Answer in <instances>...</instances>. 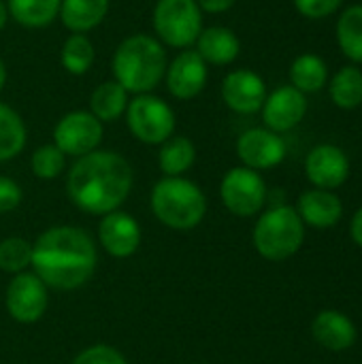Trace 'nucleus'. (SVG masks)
I'll use <instances>...</instances> for the list:
<instances>
[{
    "instance_id": "nucleus-17",
    "label": "nucleus",
    "mask_w": 362,
    "mask_h": 364,
    "mask_svg": "<svg viewBox=\"0 0 362 364\" xmlns=\"http://www.w3.org/2000/svg\"><path fill=\"white\" fill-rule=\"evenodd\" d=\"M209 66H228L241 53V41L235 30L226 26H209L203 28L194 47H192Z\"/></svg>"
},
{
    "instance_id": "nucleus-37",
    "label": "nucleus",
    "mask_w": 362,
    "mask_h": 364,
    "mask_svg": "<svg viewBox=\"0 0 362 364\" xmlns=\"http://www.w3.org/2000/svg\"><path fill=\"white\" fill-rule=\"evenodd\" d=\"M4 85H6V64H4V60L0 58V92L4 90Z\"/></svg>"
},
{
    "instance_id": "nucleus-22",
    "label": "nucleus",
    "mask_w": 362,
    "mask_h": 364,
    "mask_svg": "<svg viewBox=\"0 0 362 364\" xmlns=\"http://www.w3.org/2000/svg\"><path fill=\"white\" fill-rule=\"evenodd\" d=\"M196 162V147L188 136L173 134L158 149V166L164 177H183Z\"/></svg>"
},
{
    "instance_id": "nucleus-21",
    "label": "nucleus",
    "mask_w": 362,
    "mask_h": 364,
    "mask_svg": "<svg viewBox=\"0 0 362 364\" xmlns=\"http://www.w3.org/2000/svg\"><path fill=\"white\" fill-rule=\"evenodd\" d=\"M128 102H130V94L115 79H109L94 87L90 96V113L102 124H111L126 113Z\"/></svg>"
},
{
    "instance_id": "nucleus-14",
    "label": "nucleus",
    "mask_w": 362,
    "mask_h": 364,
    "mask_svg": "<svg viewBox=\"0 0 362 364\" xmlns=\"http://www.w3.org/2000/svg\"><path fill=\"white\" fill-rule=\"evenodd\" d=\"M260 113H262L265 128L282 134V132L297 128L303 122L307 113V98L297 87L282 85L273 90L271 94H267Z\"/></svg>"
},
{
    "instance_id": "nucleus-19",
    "label": "nucleus",
    "mask_w": 362,
    "mask_h": 364,
    "mask_svg": "<svg viewBox=\"0 0 362 364\" xmlns=\"http://www.w3.org/2000/svg\"><path fill=\"white\" fill-rule=\"evenodd\" d=\"M314 339L331 350V352H346L356 343V324L341 311H320L312 324Z\"/></svg>"
},
{
    "instance_id": "nucleus-23",
    "label": "nucleus",
    "mask_w": 362,
    "mask_h": 364,
    "mask_svg": "<svg viewBox=\"0 0 362 364\" xmlns=\"http://www.w3.org/2000/svg\"><path fill=\"white\" fill-rule=\"evenodd\" d=\"M60 2L62 0H6V11L9 19H13L15 23L38 30L58 19Z\"/></svg>"
},
{
    "instance_id": "nucleus-5",
    "label": "nucleus",
    "mask_w": 362,
    "mask_h": 364,
    "mask_svg": "<svg viewBox=\"0 0 362 364\" xmlns=\"http://www.w3.org/2000/svg\"><path fill=\"white\" fill-rule=\"evenodd\" d=\"M252 239L256 252L262 258L282 262L301 250L305 241V224L294 207L277 205L258 218Z\"/></svg>"
},
{
    "instance_id": "nucleus-30",
    "label": "nucleus",
    "mask_w": 362,
    "mask_h": 364,
    "mask_svg": "<svg viewBox=\"0 0 362 364\" xmlns=\"http://www.w3.org/2000/svg\"><path fill=\"white\" fill-rule=\"evenodd\" d=\"M32 262V243L21 237H9L0 241V271L2 273H23Z\"/></svg>"
},
{
    "instance_id": "nucleus-32",
    "label": "nucleus",
    "mask_w": 362,
    "mask_h": 364,
    "mask_svg": "<svg viewBox=\"0 0 362 364\" xmlns=\"http://www.w3.org/2000/svg\"><path fill=\"white\" fill-rule=\"evenodd\" d=\"M344 0H294L297 11L307 19H324L333 15Z\"/></svg>"
},
{
    "instance_id": "nucleus-1",
    "label": "nucleus",
    "mask_w": 362,
    "mask_h": 364,
    "mask_svg": "<svg viewBox=\"0 0 362 364\" xmlns=\"http://www.w3.org/2000/svg\"><path fill=\"white\" fill-rule=\"evenodd\" d=\"M134 183L130 162L111 149H96L77 158L66 175V194L70 203L90 215L117 211Z\"/></svg>"
},
{
    "instance_id": "nucleus-10",
    "label": "nucleus",
    "mask_w": 362,
    "mask_h": 364,
    "mask_svg": "<svg viewBox=\"0 0 362 364\" xmlns=\"http://www.w3.org/2000/svg\"><path fill=\"white\" fill-rule=\"evenodd\" d=\"M4 305L15 322L34 324L49 307V288L34 273H17L6 286Z\"/></svg>"
},
{
    "instance_id": "nucleus-35",
    "label": "nucleus",
    "mask_w": 362,
    "mask_h": 364,
    "mask_svg": "<svg viewBox=\"0 0 362 364\" xmlns=\"http://www.w3.org/2000/svg\"><path fill=\"white\" fill-rule=\"evenodd\" d=\"M350 235H352V239L356 241V245H361L362 247V207L356 211V215H354V220H352Z\"/></svg>"
},
{
    "instance_id": "nucleus-11",
    "label": "nucleus",
    "mask_w": 362,
    "mask_h": 364,
    "mask_svg": "<svg viewBox=\"0 0 362 364\" xmlns=\"http://www.w3.org/2000/svg\"><path fill=\"white\" fill-rule=\"evenodd\" d=\"M209 79V66L194 49H181L173 60H169L164 73V85L169 94L177 100L196 98Z\"/></svg>"
},
{
    "instance_id": "nucleus-9",
    "label": "nucleus",
    "mask_w": 362,
    "mask_h": 364,
    "mask_svg": "<svg viewBox=\"0 0 362 364\" xmlns=\"http://www.w3.org/2000/svg\"><path fill=\"white\" fill-rule=\"evenodd\" d=\"M105 136V124L90 111L77 109L64 113L53 128V145L68 158H81L96 151Z\"/></svg>"
},
{
    "instance_id": "nucleus-31",
    "label": "nucleus",
    "mask_w": 362,
    "mask_h": 364,
    "mask_svg": "<svg viewBox=\"0 0 362 364\" xmlns=\"http://www.w3.org/2000/svg\"><path fill=\"white\" fill-rule=\"evenodd\" d=\"M73 364H128L126 358L122 356L119 350L98 343V346H90L83 352H79L75 356Z\"/></svg>"
},
{
    "instance_id": "nucleus-24",
    "label": "nucleus",
    "mask_w": 362,
    "mask_h": 364,
    "mask_svg": "<svg viewBox=\"0 0 362 364\" xmlns=\"http://www.w3.org/2000/svg\"><path fill=\"white\" fill-rule=\"evenodd\" d=\"M329 83V66L316 53H301L290 64V85L303 94L322 90Z\"/></svg>"
},
{
    "instance_id": "nucleus-13",
    "label": "nucleus",
    "mask_w": 362,
    "mask_h": 364,
    "mask_svg": "<svg viewBox=\"0 0 362 364\" xmlns=\"http://www.w3.org/2000/svg\"><path fill=\"white\" fill-rule=\"evenodd\" d=\"M265 98H267L265 79L250 68L230 70L222 81V100L233 113L254 115L262 109Z\"/></svg>"
},
{
    "instance_id": "nucleus-27",
    "label": "nucleus",
    "mask_w": 362,
    "mask_h": 364,
    "mask_svg": "<svg viewBox=\"0 0 362 364\" xmlns=\"http://www.w3.org/2000/svg\"><path fill=\"white\" fill-rule=\"evenodd\" d=\"M331 100L339 109H356L362 105V70L358 66H341L329 81Z\"/></svg>"
},
{
    "instance_id": "nucleus-12",
    "label": "nucleus",
    "mask_w": 362,
    "mask_h": 364,
    "mask_svg": "<svg viewBox=\"0 0 362 364\" xmlns=\"http://www.w3.org/2000/svg\"><path fill=\"white\" fill-rule=\"evenodd\" d=\"M237 156L252 171H269L284 162L286 143L269 128H250L237 139Z\"/></svg>"
},
{
    "instance_id": "nucleus-8",
    "label": "nucleus",
    "mask_w": 362,
    "mask_h": 364,
    "mask_svg": "<svg viewBox=\"0 0 362 364\" xmlns=\"http://www.w3.org/2000/svg\"><path fill=\"white\" fill-rule=\"evenodd\" d=\"M220 198L233 215L252 218L262 211L267 203V183L258 171H252L247 166H235L222 177Z\"/></svg>"
},
{
    "instance_id": "nucleus-3",
    "label": "nucleus",
    "mask_w": 362,
    "mask_h": 364,
    "mask_svg": "<svg viewBox=\"0 0 362 364\" xmlns=\"http://www.w3.org/2000/svg\"><path fill=\"white\" fill-rule=\"evenodd\" d=\"M166 66V47L145 32L126 36L111 58L113 79L132 96L151 94L164 81Z\"/></svg>"
},
{
    "instance_id": "nucleus-28",
    "label": "nucleus",
    "mask_w": 362,
    "mask_h": 364,
    "mask_svg": "<svg viewBox=\"0 0 362 364\" xmlns=\"http://www.w3.org/2000/svg\"><path fill=\"white\" fill-rule=\"evenodd\" d=\"M337 43L346 58L362 64V4H352L339 15Z\"/></svg>"
},
{
    "instance_id": "nucleus-6",
    "label": "nucleus",
    "mask_w": 362,
    "mask_h": 364,
    "mask_svg": "<svg viewBox=\"0 0 362 364\" xmlns=\"http://www.w3.org/2000/svg\"><path fill=\"white\" fill-rule=\"evenodd\" d=\"M203 11L196 0H158L151 11L154 36L173 49H192L203 32Z\"/></svg>"
},
{
    "instance_id": "nucleus-33",
    "label": "nucleus",
    "mask_w": 362,
    "mask_h": 364,
    "mask_svg": "<svg viewBox=\"0 0 362 364\" xmlns=\"http://www.w3.org/2000/svg\"><path fill=\"white\" fill-rule=\"evenodd\" d=\"M21 198H23V192H21L19 183L11 177L0 175V213H9V211L17 209Z\"/></svg>"
},
{
    "instance_id": "nucleus-36",
    "label": "nucleus",
    "mask_w": 362,
    "mask_h": 364,
    "mask_svg": "<svg viewBox=\"0 0 362 364\" xmlns=\"http://www.w3.org/2000/svg\"><path fill=\"white\" fill-rule=\"evenodd\" d=\"M6 21H9V11H6V2H2V0H0V32L4 30Z\"/></svg>"
},
{
    "instance_id": "nucleus-18",
    "label": "nucleus",
    "mask_w": 362,
    "mask_h": 364,
    "mask_svg": "<svg viewBox=\"0 0 362 364\" xmlns=\"http://www.w3.org/2000/svg\"><path fill=\"white\" fill-rule=\"evenodd\" d=\"M294 209L303 220V224L322 230L335 226L344 215V205L339 196L333 194V190H320V188L303 192Z\"/></svg>"
},
{
    "instance_id": "nucleus-29",
    "label": "nucleus",
    "mask_w": 362,
    "mask_h": 364,
    "mask_svg": "<svg viewBox=\"0 0 362 364\" xmlns=\"http://www.w3.org/2000/svg\"><path fill=\"white\" fill-rule=\"evenodd\" d=\"M30 171L43 181H51L66 171V156L53 143H45L34 149L30 158Z\"/></svg>"
},
{
    "instance_id": "nucleus-20",
    "label": "nucleus",
    "mask_w": 362,
    "mask_h": 364,
    "mask_svg": "<svg viewBox=\"0 0 362 364\" xmlns=\"http://www.w3.org/2000/svg\"><path fill=\"white\" fill-rule=\"evenodd\" d=\"M109 13V0H62L60 21L70 34H87L98 28Z\"/></svg>"
},
{
    "instance_id": "nucleus-2",
    "label": "nucleus",
    "mask_w": 362,
    "mask_h": 364,
    "mask_svg": "<svg viewBox=\"0 0 362 364\" xmlns=\"http://www.w3.org/2000/svg\"><path fill=\"white\" fill-rule=\"evenodd\" d=\"M98 264L92 237L79 226H53L32 243V273L53 290H77L87 284Z\"/></svg>"
},
{
    "instance_id": "nucleus-7",
    "label": "nucleus",
    "mask_w": 362,
    "mask_h": 364,
    "mask_svg": "<svg viewBox=\"0 0 362 364\" xmlns=\"http://www.w3.org/2000/svg\"><path fill=\"white\" fill-rule=\"evenodd\" d=\"M124 115L130 134L145 145H162L169 136L175 134V111L164 98L156 94L132 96Z\"/></svg>"
},
{
    "instance_id": "nucleus-34",
    "label": "nucleus",
    "mask_w": 362,
    "mask_h": 364,
    "mask_svg": "<svg viewBox=\"0 0 362 364\" xmlns=\"http://www.w3.org/2000/svg\"><path fill=\"white\" fill-rule=\"evenodd\" d=\"M237 0H196V4L201 6L203 13H209V15H220V13H226L228 9L235 6Z\"/></svg>"
},
{
    "instance_id": "nucleus-15",
    "label": "nucleus",
    "mask_w": 362,
    "mask_h": 364,
    "mask_svg": "<svg viewBox=\"0 0 362 364\" xmlns=\"http://www.w3.org/2000/svg\"><path fill=\"white\" fill-rule=\"evenodd\" d=\"M98 243L113 258H130L141 245V226L126 211H111L100 218Z\"/></svg>"
},
{
    "instance_id": "nucleus-25",
    "label": "nucleus",
    "mask_w": 362,
    "mask_h": 364,
    "mask_svg": "<svg viewBox=\"0 0 362 364\" xmlns=\"http://www.w3.org/2000/svg\"><path fill=\"white\" fill-rule=\"evenodd\" d=\"M28 143V128L21 115L0 102V162H9L23 151Z\"/></svg>"
},
{
    "instance_id": "nucleus-4",
    "label": "nucleus",
    "mask_w": 362,
    "mask_h": 364,
    "mask_svg": "<svg viewBox=\"0 0 362 364\" xmlns=\"http://www.w3.org/2000/svg\"><path fill=\"white\" fill-rule=\"evenodd\" d=\"M149 207L160 224L186 232L205 220L207 196L198 183L186 177H162L151 188Z\"/></svg>"
},
{
    "instance_id": "nucleus-16",
    "label": "nucleus",
    "mask_w": 362,
    "mask_h": 364,
    "mask_svg": "<svg viewBox=\"0 0 362 364\" xmlns=\"http://www.w3.org/2000/svg\"><path fill=\"white\" fill-rule=\"evenodd\" d=\"M307 179L320 190H335L350 177V160L337 145L324 143L314 147L305 158Z\"/></svg>"
},
{
    "instance_id": "nucleus-26",
    "label": "nucleus",
    "mask_w": 362,
    "mask_h": 364,
    "mask_svg": "<svg viewBox=\"0 0 362 364\" xmlns=\"http://www.w3.org/2000/svg\"><path fill=\"white\" fill-rule=\"evenodd\" d=\"M96 60L94 43L87 34H68L60 49V64L68 75L81 77L90 73Z\"/></svg>"
}]
</instances>
